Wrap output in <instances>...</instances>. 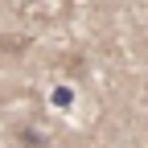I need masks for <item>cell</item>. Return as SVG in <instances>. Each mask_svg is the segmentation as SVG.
<instances>
[{"instance_id":"cell-1","label":"cell","mask_w":148,"mask_h":148,"mask_svg":"<svg viewBox=\"0 0 148 148\" xmlns=\"http://www.w3.org/2000/svg\"><path fill=\"white\" fill-rule=\"evenodd\" d=\"M53 103H58V107H66V103H70V90H66V86H62V90H53Z\"/></svg>"}]
</instances>
